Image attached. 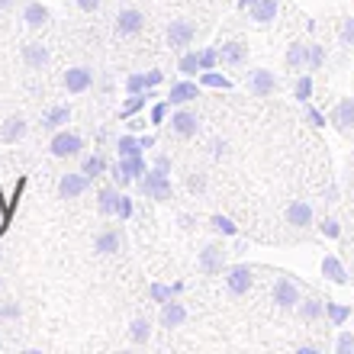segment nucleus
Wrapping results in <instances>:
<instances>
[{
  "label": "nucleus",
  "instance_id": "obj_40",
  "mask_svg": "<svg viewBox=\"0 0 354 354\" xmlns=\"http://www.w3.org/2000/svg\"><path fill=\"white\" fill-rule=\"evenodd\" d=\"M335 351L338 354H354V335H351V332H342V335H338Z\"/></svg>",
  "mask_w": 354,
  "mask_h": 354
},
{
  "label": "nucleus",
  "instance_id": "obj_48",
  "mask_svg": "<svg viewBox=\"0 0 354 354\" xmlns=\"http://www.w3.org/2000/svg\"><path fill=\"white\" fill-rule=\"evenodd\" d=\"M306 116H309V122H313V126H326V116H322V113H319L316 106H309Z\"/></svg>",
  "mask_w": 354,
  "mask_h": 354
},
{
  "label": "nucleus",
  "instance_id": "obj_31",
  "mask_svg": "<svg viewBox=\"0 0 354 354\" xmlns=\"http://www.w3.org/2000/svg\"><path fill=\"white\" fill-rule=\"evenodd\" d=\"M326 313H328V319H332L335 326H342V322L351 316V309H348V306H338V303H332V299H326Z\"/></svg>",
  "mask_w": 354,
  "mask_h": 354
},
{
  "label": "nucleus",
  "instance_id": "obj_24",
  "mask_svg": "<svg viewBox=\"0 0 354 354\" xmlns=\"http://www.w3.org/2000/svg\"><path fill=\"white\" fill-rule=\"evenodd\" d=\"M26 136V120L23 116H10L7 122H3V142H17Z\"/></svg>",
  "mask_w": 354,
  "mask_h": 354
},
{
  "label": "nucleus",
  "instance_id": "obj_27",
  "mask_svg": "<svg viewBox=\"0 0 354 354\" xmlns=\"http://www.w3.org/2000/svg\"><path fill=\"white\" fill-rule=\"evenodd\" d=\"M116 151H120V158L142 155V142L136 139V136H120V142H116Z\"/></svg>",
  "mask_w": 354,
  "mask_h": 354
},
{
  "label": "nucleus",
  "instance_id": "obj_28",
  "mask_svg": "<svg viewBox=\"0 0 354 354\" xmlns=\"http://www.w3.org/2000/svg\"><path fill=\"white\" fill-rule=\"evenodd\" d=\"M151 335V326H149V319H132V326H129V338L136 342V345H145Z\"/></svg>",
  "mask_w": 354,
  "mask_h": 354
},
{
  "label": "nucleus",
  "instance_id": "obj_29",
  "mask_svg": "<svg viewBox=\"0 0 354 354\" xmlns=\"http://www.w3.org/2000/svg\"><path fill=\"white\" fill-rule=\"evenodd\" d=\"M177 68H180V75H196V71H203V68H200V52H184V55H180V62H177Z\"/></svg>",
  "mask_w": 354,
  "mask_h": 354
},
{
  "label": "nucleus",
  "instance_id": "obj_14",
  "mask_svg": "<svg viewBox=\"0 0 354 354\" xmlns=\"http://www.w3.org/2000/svg\"><path fill=\"white\" fill-rule=\"evenodd\" d=\"M245 58H248V46L239 42V39L223 42V48H219V62H223V65H242Z\"/></svg>",
  "mask_w": 354,
  "mask_h": 354
},
{
  "label": "nucleus",
  "instance_id": "obj_12",
  "mask_svg": "<svg viewBox=\"0 0 354 354\" xmlns=\"http://www.w3.org/2000/svg\"><path fill=\"white\" fill-rule=\"evenodd\" d=\"M338 132H351L354 129V97H342L335 106V116H332Z\"/></svg>",
  "mask_w": 354,
  "mask_h": 354
},
{
  "label": "nucleus",
  "instance_id": "obj_54",
  "mask_svg": "<svg viewBox=\"0 0 354 354\" xmlns=\"http://www.w3.org/2000/svg\"><path fill=\"white\" fill-rule=\"evenodd\" d=\"M142 142V149H151L155 145V136H145V139H139Z\"/></svg>",
  "mask_w": 354,
  "mask_h": 354
},
{
  "label": "nucleus",
  "instance_id": "obj_2",
  "mask_svg": "<svg viewBox=\"0 0 354 354\" xmlns=\"http://www.w3.org/2000/svg\"><path fill=\"white\" fill-rule=\"evenodd\" d=\"M48 149H52V155H55V158H75L77 151L84 149V142H81V136H77V132H58Z\"/></svg>",
  "mask_w": 354,
  "mask_h": 354
},
{
  "label": "nucleus",
  "instance_id": "obj_13",
  "mask_svg": "<svg viewBox=\"0 0 354 354\" xmlns=\"http://www.w3.org/2000/svg\"><path fill=\"white\" fill-rule=\"evenodd\" d=\"M287 223L297 225V229H306V225L313 223V206H309L306 200H293V203L287 206Z\"/></svg>",
  "mask_w": 354,
  "mask_h": 354
},
{
  "label": "nucleus",
  "instance_id": "obj_41",
  "mask_svg": "<svg viewBox=\"0 0 354 354\" xmlns=\"http://www.w3.org/2000/svg\"><path fill=\"white\" fill-rule=\"evenodd\" d=\"M319 232L326 235V239H338V235H342V225H338V219H322Z\"/></svg>",
  "mask_w": 354,
  "mask_h": 354
},
{
  "label": "nucleus",
  "instance_id": "obj_10",
  "mask_svg": "<svg viewBox=\"0 0 354 354\" xmlns=\"http://www.w3.org/2000/svg\"><path fill=\"white\" fill-rule=\"evenodd\" d=\"M225 287H229L232 297H245L248 287H252V270L248 268H232L229 274H225Z\"/></svg>",
  "mask_w": 354,
  "mask_h": 354
},
{
  "label": "nucleus",
  "instance_id": "obj_39",
  "mask_svg": "<svg viewBox=\"0 0 354 354\" xmlns=\"http://www.w3.org/2000/svg\"><path fill=\"white\" fill-rule=\"evenodd\" d=\"M322 65H326V52H322V46H309V71H319Z\"/></svg>",
  "mask_w": 354,
  "mask_h": 354
},
{
  "label": "nucleus",
  "instance_id": "obj_38",
  "mask_svg": "<svg viewBox=\"0 0 354 354\" xmlns=\"http://www.w3.org/2000/svg\"><path fill=\"white\" fill-rule=\"evenodd\" d=\"M216 62H219V48H203V52H200V68H203V71H213Z\"/></svg>",
  "mask_w": 354,
  "mask_h": 354
},
{
  "label": "nucleus",
  "instance_id": "obj_42",
  "mask_svg": "<svg viewBox=\"0 0 354 354\" xmlns=\"http://www.w3.org/2000/svg\"><path fill=\"white\" fill-rule=\"evenodd\" d=\"M113 216H120V219H129L132 216V200L126 194H120V200H116V213Z\"/></svg>",
  "mask_w": 354,
  "mask_h": 354
},
{
  "label": "nucleus",
  "instance_id": "obj_17",
  "mask_svg": "<svg viewBox=\"0 0 354 354\" xmlns=\"http://www.w3.org/2000/svg\"><path fill=\"white\" fill-rule=\"evenodd\" d=\"M287 65L293 68V71H306V68H309V46L293 42V46L287 48Z\"/></svg>",
  "mask_w": 354,
  "mask_h": 354
},
{
  "label": "nucleus",
  "instance_id": "obj_44",
  "mask_svg": "<svg viewBox=\"0 0 354 354\" xmlns=\"http://www.w3.org/2000/svg\"><path fill=\"white\" fill-rule=\"evenodd\" d=\"M126 91H129V93H142V91H149V87H145V75H132L129 81H126Z\"/></svg>",
  "mask_w": 354,
  "mask_h": 354
},
{
  "label": "nucleus",
  "instance_id": "obj_51",
  "mask_svg": "<svg viewBox=\"0 0 354 354\" xmlns=\"http://www.w3.org/2000/svg\"><path fill=\"white\" fill-rule=\"evenodd\" d=\"M77 7L84 10V13H93V10L100 7V0H77Z\"/></svg>",
  "mask_w": 354,
  "mask_h": 354
},
{
  "label": "nucleus",
  "instance_id": "obj_25",
  "mask_svg": "<svg viewBox=\"0 0 354 354\" xmlns=\"http://www.w3.org/2000/svg\"><path fill=\"white\" fill-rule=\"evenodd\" d=\"M116 168L122 171V174H129L132 180H139L142 174H145V158L142 155H132V158H120V165Z\"/></svg>",
  "mask_w": 354,
  "mask_h": 354
},
{
  "label": "nucleus",
  "instance_id": "obj_23",
  "mask_svg": "<svg viewBox=\"0 0 354 354\" xmlns=\"http://www.w3.org/2000/svg\"><path fill=\"white\" fill-rule=\"evenodd\" d=\"M116 200H120V190H116V187H103L100 194H97V209L113 216L116 213Z\"/></svg>",
  "mask_w": 354,
  "mask_h": 354
},
{
  "label": "nucleus",
  "instance_id": "obj_22",
  "mask_svg": "<svg viewBox=\"0 0 354 354\" xmlns=\"http://www.w3.org/2000/svg\"><path fill=\"white\" fill-rule=\"evenodd\" d=\"M196 97V84H190V81H180V84L171 87L168 93V100L174 103V106H180V103H190Z\"/></svg>",
  "mask_w": 354,
  "mask_h": 354
},
{
  "label": "nucleus",
  "instance_id": "obj_35",
  "mask_svg": "<svg viewBox=\"0 0 354 354\" xmlns=\"http://www.w3.org/2000/svg\"><path fill=\"white\" fill-rule=\"evenodd\" d=\"M206 87H223V91H229L232 87V81L229 77H223V75H216V71H203V77H200Z\"/></svg>",
  "mask_w": 354,
  "mask_h": 354
},
{
  "label": "nucleus",
  "instance_id": "obj_37",
  "mask_svg": "<svg viewBox=\"0 0 354 354\" xmlns=\"http://www.w3.org/2000/svg\"><path fill=\"white\" fill-rule=\"evenodd\" d=\"M309 97H313V77L303 75V77L297 81V100H299V103H306Z\"/></svg>",
  "mask_w": 354,
  "mask_h": 354
},
{
  "label": "nucleus",
  "instance_id": "obj_46",
  "mask_svg": "<svg viewBox=\"0 0 354 354\" xmlns=\"http://www.w3.org/2000/svg\"><path fill=\"white\" fill-rule=\"evenodd\" d=\"M187 187H190L194 194H203V190H206V177L203 174H194L190 180H187Z\"/></svg>",
  "mask_w": 354,
  "mask_h": 354
},
{
  "label": "nucleus",
  "instance_id": "obj_21",
  "mask_svg": "<svg viewBox=\"0 0 354 354\" xmlns=\"http://www.w3.org/2000/svg\"><path fill=\"white\" fill-rule=\"evenodd\" d=\"M23 19H26V26L39 29L48 23V10L42 7V3H26V10H23Z\"/></svg>",
  "mask_w": 354,
  "mask_h": 354
},
{
  "label": "nucleus",
  "instance_id": "obj_36",
  "mask_svg": "<svg viewBox=\"0 0 354 354\" xmlns=\"http://www.w3.org/2000/svg\"><path fill=\"white\" fill-rule=\"evenodd\" d=\"M180 287H165V283H151V299H158V303H168Z\"/></svg>",
  "mask_w": 354,
  "mask_h": 354
},
{
  "label": "nucleus",
  "instance_id": "obj_33",
  "mask_svg": "<svg viewBox=\"0 0 354 354\" xmlns=\"http://www.w3.org/2000/svg\"><path fill=\"white\" fill-rule=\"evenodd\" d=\"M209 223H213L216 232H223V235H235V232H239V229H235V223L229 219V216H219V213H216L213 219H209Z\"/></svg>",
  "mask_w": 354,
  "mask_h": 354
},
{
  "label": "nucleus",
  "instance_id": "obj_30",
  "mask_svg": "<svg viewBox=\"0 0 354 354\" xmlns=\"http://www.w3.org/2000/svg\"><path fill=\"white\" fill-rule=\"evenodd\" d=\"M68 120H71V110H68V106H55V110H48L46 126L48 129H58V126H65Z\"/></svg>",
  "mask_w": 354,
  "mask_h": 354
},
{
  "label": "nucleus",
  "instance_id": "obj_3",
  "mask_svg": "<svg viewBox=\"0 0 354 354\" xmlns=\"http://www.w3.org/2000/svg\"><path fill=\"white\" fill-rule=\"evenodd\" d=\"M194 36H196V29L190 19H171V26H168V46L171 48H187L194 42Z\"/></svg>",
  "mask_w": 354,
  "mask_h": 354
},
{
  "label": "nucleus",
  "instance_id": "obj_20",
  "mask_svg": "<svg viewBox=\"0 0 354 354\" xmlns=\"http://www.w3.org/2000/svg\"><path fill=\"white\" fill-rule=\"evenodd\" d=\"M120 242H122L120 232H100L97 235V242H93V252L113 254V252H120Z\"/></svg>",
  "mask_w": 354,
  "mask_h": 354
},
{
  "label": "nucleus",
  "instance_id": "obj_6",
  "mask_svg": "<svg viewBox=\"0 0 354 354\" xmlns=\"http://www.w3.org/2000/svg\"><path fill=\"white\" fill-rule=\"evenodd\" d=\"M171 129H174L180 139H190V136H196V129H200V120H196L194 110H177L174 116H171Z\"/></svg>",
  "mask_w": 354,
  "mask_h": 354
},
{
  "label": "nucleus",
  "instance_id": "obj_45",
  "mask_svg": "<svg viewBox=\"0 0 354 354\" xmlns=\"http://www.w3.org/2000/svg\"><path fill=\"white\" fill-rule=\"evenodd\" d=\"M342 42L354 48V19H351V17H348L345 23H342Z\"/></svg>",
  "mask_w": 354,
  "mask_h": 354
},
{
  "label": "nucleus",
  "instance_id": "obj_55",
  "mask_svg": "<svg viewBox=\"0 0 354 354\" xmlns=\"http://www.w3.org/2000/svg\"><path fill=\"white\" fill-rule=\"evenodd\" d=\"M258 0H239V7H254Z\"/></svg>",
  "mask_w": 354,
  "mask_h": 354
},
{
  "label": "nucleus",
  "instance_id": "obj_1",
  "mask_svg": "<svg viewBox=\"0 0 354 354\" xmlns=\"http://www.w3.org/2000/svg\"><path fill=\"white\" fill-rule=\"evenodd\" d=\"M139 187H142V194L151 196V200H171V180H168V171L165 168H155L145 171V174L139 177Z\"/></svg>",
  "mask_w": 354,
  "mask_h": 354
},
{
  "label": "nucleus",
  "instance_id": "obj_52",
  "mask_svg": "<svg viewBox=\"0 0 354 354\" xmlns=\"http://www.w3.org/2000/svg\"><path fill=\"white\" fill-rule=\"evenodd\" d=\"M7 223H10V206H3V203H0V232L7 229Z\"/></svg>",
  "mask_w": 354,
  "mask_h": 354
},
{
  "label": "nucleus",
  "instance_id": "obj_8",
  "mask_svg": "<svg viewBox=\"0 0 354 354\" xmlns=\"http://www.w3.org/2000/svg\"><path fill=\"white\" fill-rule=\"evenodd\" d=\"M274 303H277L280 309H290V306H297L299 303V290L293 280L287 277H280L277 283H274Z\"/></svg>",
  "mask_w": 354,
  "mask_h": 354
},
{
  "label": "nucleus",
  "instance_id": "obj_49",
  "mask_svg": "<svg viewBox=\"0 0 354 354\" xmlns=\"http://www.w3.org/2000/svg\"><path fill=\"white\" fill-rule=\"evenodd\" d=\"M113 180H116V187H129V184H132V177L122 174L120 168H113Z\"/></svg>",
  "mask_w": 354,
  "mask_h": 354
},
{
  "label": "nucleus",
  "instance_id": "obj_7",
  "mask_svg": "<svg viewBox=\"0 0 354 354\" xmlns=\"http://www.w3.org/2000/svg\"><path fill=\"white\" fill-rule=\"evenodd\" d=\"M248 91H252L254 97H270V93L277 91V77H274V71L258 68V71L252 75V81H248Z\"/></svg>",
  "mask_w": 354,
  "mask_h": 354
},
{
  "label": "nucleus",
  "instance_id": "obj_50",
  "mask_svg": "<svg viewBox=\"0 0 354 354\" xmlns=\"http://www.w3.org/2000/svg\"><path fill=\"white\" fill-rule=\"evenodd\" d=\"M161 84V71H149L145 75V87H158Z\"/></svg>",
  "mask_w": 354,
  "mask_h": 354
},
{
  "label": "nucleus",
  "instance_id": "obj_32",
  "mask_svg": "<svg viewBox=\"0 0 354 354\" xmlns=\"http://www.w3.org/2000/svg\"><path fill=\"white\" fill-rule=\"evenodd\" d=\"M103 171H106V161H103V155H91V158H84V174L87 177H100Z\"/></svg>",
  "mask_w": 354,
  "mask_h": 354
},
{
  "label": "nucleus",
  "instance_id": "obj_53",
  "mask_svg": "<svg viewBox=\"0 0 354 354\" xmlns=\"http://www.w3.org/2000/svg\"><path fill=\"white\" fill-rule=\"evenodd\" d=\"M213 151H216V158H223L225 151H229V145H225V142H216V145H213Z\"/></svg>",
  "mask_w": 354,
  "mask_h": 354
},
{
  "label": "nucleus",
  "instance_id": "obj_34",
  "mask_svg": "<svg viewBox=\"0 0 354 354\" xmlns=\"http://www.w3.org/2000/svg\"><path fill=\"white\" fill-rule=\"evenodd\" d=\"M149 97H151V93H145V97H139V93H132V100L126 103V106H122V113H120V116H122V120H129L132 113H139L142 106H145V100H149Z\"/></svg>",
  "mask_w": 354,
  "mask_h": 354
},
{
  "label": "nucleus",
  "instance_id": "obj_15",
  "mask_svg": "<svg viewBox=\"0 0 354 354\" xmlns=\"http://www.w3.org/2000/svg\"><path fill=\"white\" fill-rule=\"evenodd\" d=\"M23 62H26L32 71L46 68L48 65V48L42 46V42H29V46H23Z\"/></svg>",
  "mask_w": 354,
  "mask_h": 354
},
{
  "label": "nucleus",
  "instance_id": "obj_56",
  "mask_svg": "<svg viewBox=\"0 0 354 354\" xmlns=\"http://www.w3.org/2000/svg\"><path fill=\"white\" fill-rule=\"evenodd\" d=\"M13 7V0H0V10H10Z\"/></svg>",
  "mask_w": 354,
  "mask_h": 354
},
{
  "label": "nucleus",
  "instance_id": "obj_19",
  "mask_svg": "<svg viewBox=\"0 0 354 354\" xmlns=\"http://www.w3.org/2000/svg\"><path fill=\"white\" fill-rule=\"evenodd\" d=\"M322 274H326L332 283H348V274L335 254H326V258H322Z\"/></svg>",
  "mask_w": 354,
  "mask_h": 354
},
{
  "label": "nucleus",
  "instance_id": "obj_43",
  "mask_svg": "<svg viewBox=\"0 0 354 354\" xmlns=\"http://www.w3.org/2000/svg\"><path fill=\"white\" fill-rule=\"evenodd\" d=\"M0 319H19V306L13 303V299H7V303H0Z\"/></svg>",
  "mask_w": 354,
  "mask_h": 354
},
{
  "label": "nucleus",
  "instance_id": "obj_5",
  "mask_svg": "<svg viewBox=\"0 0 354 354\" xmlns=\"http://www.w3.org/2000/svg\"><path fill=\"white\" fill-rule=\"evenodd\" d=\"M87 180H91V177H87L84 171H81V174H65L58 180V196H62V200H75V196H81L87 190Z\"/></svg>",
  "mask_w": 354,
  "mask_h": 354
},
{
  "label": "nucleus",
  "instance_id": "obj_11",
  "mask_svg": "<svg viewBox=\"0 0 354 354\" xmlns=\"http://www.w3.org/2000/svg\"><path fill=\"white\" fill-rule=\"evenodd\" d=\"M223 264H225V248L223 245H206L203 252H200V270H206V274L223 270Z\"/></svg>",
  "mask_w": 354,
  "mask_h": 354
},
{
  "label": "nucleus",
  "instance_id": "obj_18",
  "mask_svg": "<svg viewBox=\"0 0 354 354\" xmlns=\"http://www.w3.org/2000/svg\"><path fill=\"white\" fill-rule=\"evenodd\" d=\"M252 19L254 23H274V19H277V0H258V3H254L252 7Z\"/></svg>",
  "mask_w": 354,
  "mask_h": 354
},
{
  "label": "nucleus",
  "instance_id": "obj_26",
  "mask_svg": "<svg viewBox=\"0 0 354 354\" xmlns=\"http://www.w3.org/2000/svg\"><path fill=\"white\" fill-rule=\"evenodd\" d=\"M299 316H303V322H316L319 316H326V299H306L303 306H299Z\"/></svg>",
  "mask_w": 354,
  "mask_h": 354
},
{
  "label": "nucleus",
  "instance_id": "obj_4",
  "mask_svg": "<svg viewBox=\"0 0 354 354\" xmlns=\"http://www.w3.org/2000/svg\"><path fill=\"white\" fill-rule=\"evenodd\" d=\"M145 29V13L142 10H122L120 17H116V32L120 36H136V32H142Z\"/></svg>",
  "mask_w": 354,
  "mask_h": 354
},
{
  "label": "nucleus",
  "instance_id": "obj_16",
  "mask_svg": "<svg viewBox=\"0 0 354 354\" xmlns=\"http://www.w3.org/2000/svg\"><path fill=\"white\" fill-rule=\"evenodd\" d=\"M184 319H187V309L180 306V303H174V299H168L165 309H161V326L177 328V326H184Z\"/></svg>",
  "mask_w": 354,
  "mask_h": 354
},
{
  "label": "nucleus",
  "instance_id": "obj_47",
  "mask_svg": "<svg viewBox=\"0 0 354 354\" xmlns=\"http://www.w3.org/2000/svg\"><path fill=\"white\" fill-rule=\"evenodd\" d=\"M165 116H168V103H155L151 106V122H165Z\"/></svg>",
  "mask_w": 354,
  "mask_h": 354
},
{
  "label": "nucleus",
  "instance_id": "obj_9",
  "mask_svg": "<svg viewBox=\"0 0 354 354\" xmlns=\"http://www.w3.org/2000/svg\"><path fill=\"white\" fill-rule=\"evenodd\" d=\"M91 84H93V71H91V68H68V71H65L68 93H84Z\"/></svg>",
  "mask_w": 354,
  "mask_h": 354
}]
</instances>
